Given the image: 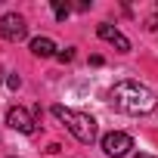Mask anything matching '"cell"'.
Segmentation results:
<instances>
[{"label": "cell", "mask_w": 158, "mask_h": 158, "mask_svg": "<svg viewBox=\"0 0 158 158\" xmlns=\"http://www.w3.org/2000/svg\"><path fill=\"white\" fill-rule=\"evenodd\" d=\"M96 34L106 40V44H112V47H118V53H130V40L115 28V25H109V22H102L99 28H96Z\"/></svg>", "instance_id": "6"}, {"label": "cell", "mask_w": 158, "mask_h": 158, "mask_svg": "<svg viewBox=\"0 0 158 158\" xmlns=\"http://www.w3.org/2000/svg\"><path fill=\"white\" fill-rule=\"evenodd\" d=\"M109 106L124 115H149L158 109V96L139 81H118L109 90Z\"/></svg>", "instance_id": "1"}, {"label": "cell", "mask_w": 158, "mask_h": 158, "mask_svg": "<svg viewBox=\"0 0 158 158\" xmlns=\"http://www.w3.org/2000/svg\"><path fill=\"white\" fill-rule=\"evenodd\" d=\"M146 28H158V3H155V16L146 22Z\"/></svg>", "instance_id": "11"}, {"label": "cell", "mask_w": 158, "mask_h": 158, "mask_svg": "<svg viewBox=\"0 0 158 158\" xmlns=\"http://www.w3.org/2000/svg\"><path fill=\"white\" fill-rule=\"evenodd\" d=\"M10 158H16V155H10Z\"/></svg>", "instance_id": "13"}, {"label": "cell", "mask_w": 158, "mask_h": 158, "mask_svg": "<svg viewBox=\"0 0 158 158\" xmlns=\"http://www.w3.org/2000/svg\"><path fill=\"white\" fill-rule=\"evenodd\" d=\"M6 87H10V90H19V87H22V77H19V74H10V77H6Z\"/></svg>", "instance_id": "10"}, {"label": "cell", "mask_w": 158, "mask_h": 158, "mask_svg": "<svg viewBox=\"0 0 158 158\" xmlns=\"http://www.w3.org/2000/svg\"><path fill=\"white\" fill-rule=\"evenodd\" d=\"M6 127H13V130H19V133H34V130H37V121H34V115H31L28 109L13 106V109L6 112Z\"/></svg>", "instance_id": "5"}, {"label": "cell", "mask_w": 158, "mask_h": 158, "mask_svg": "<svg viewBox=\"0 0 158 158\" xmlns=\"http://www.w3.org/2000/svg\"><path fill=\"white\" fill-rule=\"evenodd\" d=\"M56 59H59L62 65H65V62H71V59H74V47H65V50H59V53H56Z\"/></svg>", "instance_id": "9"}, {"label": "cell", "mask_w": 158, "mask_h": 158, "mask_svg": "<svg viewBox=\"0 0 158 158\" xmlns=\"http://www.w3.org/2000/svg\"><path fill=\"white\" fill-rule=\"evenodd\" d=\"M25 34H28V22H25V16H19V13H6L3 19H0V37H3V40L19 44V40H25Z\"/></svg>", "instance_id": "4"}, {"label": "cell", "mask_w": 158, "mask_h": 158, "mask_svg": "<svg viewBox=\"0 0 158 158\" xmlns=\"http://www.w3.org/2000/svg\"><path fill=\"white\" fill-rule=\"evenodd\" d=\"M133 158H155V155H149V152H136Z\"/></svg>", "instance_id": "12"}, {"label": "cell", "mask_w": 158, "mask_h": 158, "mask_svg": "<svg viewBox=\"0 0 158 158\" xmlns=\"http://www.w3.org/2000/svg\"><path fill=\"white\" fill-rule=\"evenodd\" d=\"M99 146H102V152H106L109 158H124V155H130L133 139H130V133H124V130H112V133H106V136L99 139Z\"/></svg>", "instance_id": "3"}, {"label": "cell", "mask_w": 158, "mask_h": 158, "mask_svg": "<svg viewBox=\"0 0 158 158\" xmlns=\"http://www.w3.org/2000/svg\"><path fill=\"white\" fill-rule=\"evenodd\" d=\"M53 112V118H59L68 130H71V136L77 139V143H84V146H90V143H96V118L93 115H84V112H71V109H65V106H53L50 109Z\"/></svg>", "instance_id": "2"}, {"label": "cell", "mask_w": 158, "mask_h": 158, "mask_svg": "<svg viewBox=\"0 0 158 158\" xmlns=\"http://www.w3.org/2000/svg\"><path fill=\"white\" fill-rule=\"evenodd\" d=\"M31 53H34L37 59H50V56H56L59 50H56V44H53L50 37H34V40H31Z\"/></svg>", "instance_id": "7"}, {"label": "cell", "mask_w": 158, "mask_h": 158, "mask_svg": "<svg viewBox=\"0 0 158 158\" xmlns=\"http://www.w3.org/2000/svg\"><path fill=\"white\" fill-rule=\"evenodd\" d=\"M68 13H71V6H68V3H62V0H53V16H56L59 22H65V19H68Z\"/></svg>", "instance_id": "8"}]
</instances>
